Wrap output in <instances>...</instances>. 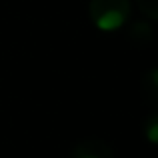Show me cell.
Returning a JSON list of instances; mask_svg holds the SVG:
<instances>
[{
  "mask_svg": "<svg viewBox=\"0 0 158 158\" xmlns=\"http://www.w3.org/2000/svg\"><path fill=\"white\" fill-rule=\"evenodd\" d=\"M90 20L104 32L118 30L130 16V0H90Z\"/></svg>",
  "mask_w": 158,
  "mask_h": 158,
  "instance_id": "1",
  "label": "cell"
},
{
  "mask_svg": "<svg viewBox=\"0 0 158 158\" xmlns=\"http://www.w3.org/2000/svg\"><path fill=\"white\" fill-rule=\"evenodd\" d=\"M72 158H114V150L100 138H86L72 148Z\"/></svg>",
  "mask_w": 158,
  "mask_h": 158,
  "instance_id": "2",
  "label": "cell"
},
{
  "mask_svg": "<svg viewBox=\"0 0 158 158\" xmlns=\"http://www.w3.org/2000/svg\"><path fill=\"white\" fill-rule=\"evenodd\" d=\"M130 38L138 46H148L152 42V26L146 22H138L130 28Z\"/></svg>",
  "mask_w": 158,
  "mask_h": 158,
  "instance_id": "3",
  "label": "cell"
},
{
  "mask_svg": "<svg viewBox=\"0 0 158 158\" xmlns=\"http://www.w3.org/2000/svg\"><path fill=\"white\" fill-rule=\"evenodd\" d=\"M142 90H144L146 100L152 106H156L158 104V72L156 70H150L146 74V78L142 80Z\"/></svg>",
  "mask_w": 158,
  "mask_h": 158,
  "instance_id": "4",
  "label": "cell"
},
{
  "mask_svg": "<svg viewBox=\"0 0 158 158\" xmlns=\"http://www.w3.org/2000/svg\"><path fill=\"white\" fill-rule=\"evenodd\" d=\"M136 2H138V8L150 20H158V0H136Z\"/></svg>",
  "mask_w": 158,
  "mask_h": 158,
  "instance_id": "5",
  "label": "cell"
},
{
  "mask_svg": "<svg viewBox=\"0 0 158 158\" xmlns=\"http://www.w3.org/2000/svg\"><path fill=\"white\" fill-rule=\"evenodd\" d=\"M158 118L156 116H150V120L146 122V136H148V140H150L152 144L156 142V126H158Z\"/></svg>",
  "mask_w": 158,
  "mask_h": 158,
  "instance_id": "6",
  "label": "cell"
}]
</instances>
